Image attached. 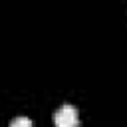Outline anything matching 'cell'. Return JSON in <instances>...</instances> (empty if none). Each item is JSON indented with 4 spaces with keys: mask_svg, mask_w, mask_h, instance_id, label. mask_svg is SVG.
Masks as SVG:
<instances>
[{
    "mask_svg": "<svg viewBox=\"0 0 127 127\" xmlns=\"http://www.w3.org/2000/svg\"><path fill=\"white\" fill-rule=\"evenodd\" d=\"M54 123H56V127H77L79 125L77 109L73 105H69V103H64L54 113Z\"/></svg>",
    "mask_w": 127,
    "mask_h": 127,
    "instance_id": "obj_1",
    "label": "cell"
},
{
    "mask_svg": "<svg viewBox=\"0 0 127 127\" xmlns=\"http://www.w3.org/2000/svg\"><path fill=\"white\" fill-rule=\"evenodd\" d=\"M10 127H32V119H30V117H24V115L14 117V119L10 121Z\"/></svg>",
    "mask_w": 127,
    "mask_h": 127,
    "instance_id": "obj_2",
    "label": "cell"
}]
</instances>
